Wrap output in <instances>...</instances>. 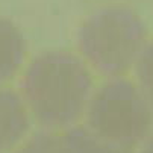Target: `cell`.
Instances as JSON below:
<instances>
[{
	"label": "cell",
	"instance_id": "cell-7",
	"mask_svg": "<svg viewBox=\"0 0 153 153\" xmlns=\"http://www.w3.org/2000/svg\"><path fill=\"white\" fill-rule=\"evenodd\" d=\"M134 68L137 76V86L153 111V41L147 42Z\"/></svg>",
	"mask_w": 153,
	"mask_h": 153
},
{
	"label": "cell",
	"instance_id": "cell-2",
	"mask_svg": "<svg viewBox=\"0 0 153 153\" xmlns=\"http://www.w3.org/2000/svg\"><path fill=\"white\" fill-rule=\"evenodd\" d=\"M147 46L143 18L126 5H108L80 25L77 47L83 61L105 77H123Z\"/></svg>",
	"mask_w": 153,
	"mask_h": 153
},
{
	"label": "cell",
	"instance_id": "cell-5",
	"mask_svg": "<svg viewBox=\"0 0 153 153\" xmlns=\"http://www.w3.org/2000/svg\"><path fill=\"white\" fill-rule=\"evenodd\" d=\"M26 56V41L12 21L0 17V83L14 77Z\"/></svg>",
	"mask_w": 153,
	"mask_h": 153
},
{
	"label": "cell",
	"instance_id": "cell-6",
	"mask_svg": "<svg viewBox=\"0 0 153 153\" xmlns=\"http://www.w3.org/2000/svg\"><path fill=\"white\" fill-rule=\"evenodd\" d=\"M65 153H134L132 149L111 143L88 127H70L64 135Z\"/></svg>",
	"mask_w": 153,
	"mask_h": 153
},
{
	"label": "cell",
	"instance_id": "cell-8",
	"mask_svg": "<svg viewBox=\"0 0 153 153\" xmlns=\"http://www.w3.org/2000/svg\"><path fill=\"white\" fill-rule=\"evenodd\" d=\"M14 153H65L64 137L58 135L55 130H42Z\"/></svg>",
	"mask_w": 153,
	"mask_h": 153
},
{
	"label": "cell",
	"instance_id": "cell-3",
	"mask_svg": "<svg viewBox=\"0 0 153 153\" xmlns=\"http://www.w3.org/2000/svg\"><path fill=\"white\" fill-rule=\"evenodd\" d=\"M88 129L108 141L134 149L153 132V111L137 83L108 79L93 93L86 108Z\"/></svg>",
	"mask_w": 153,
	"mask_h": 153
},
{
	"label": "cell",
	"instance_id": "cell-4",
	"mask_svg": "<svg viewBox=\"0 0 153 153\" xmlns=\"http://www.w3.org/2000/svg\"><path fill=\"white\" fill-rule=\"evenodd\" d=\"M29 130L26 103L11 90L0 88V153L14 149Z\"/></svg>",
	"mask_w": 153,
	"mask_h": 153
},
{
	"label": "cell",
	"instance_id": "cell-9",
	"mask_svg": "<svg viewBox=\"0 0 153 153\" xmlns=\"http://www.w3.org/2000/svg\"><path fill=\"white\" fill-rule=\"evenodd\" d=\"M141 153H153V132L149 135V138L143 143Z\"/></svg>",
	"mask_w": 153,
	"mask_h": 153
},
{
	"label": "cell",
	"instance_id": "cell-1",
	"mask_svg": "<svg viewBox=\"0 0 153 153\" xmlns=\"http://www.w3.org/2000/svg\"><path fill=\"white\" fill-rule=\"evenodd\" d=\"M21 91L41 126L49 130L70 129L86 112L94 80L83 58L65 50H50L32 59Z\"/></svg>",
	"mask_w": 153,
	"mask_h": 153
}]
</instances>
